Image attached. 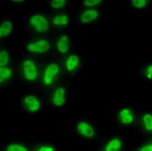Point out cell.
I'll return each instance as SVG.
<instances>
[{"mask_svg":"<svg viewBox=\"0 0 152 151\" xmlns=\"http://www.w3.org/2000/svg\"><path fill=\"white\" fill-rule=\"evenodd\" d=\"M29 23L39 33H44L48 30V21L42 15L36 14L32 16L29 19Z\"/></svg>","mask_w":152,"mask_h":151,"instance_id":"obj_1","label":"cell"},{"mask_svg":"<svg viewBox=\"0 0 152 151\" xmlns=\"http://www.w3.org/2000/svg\"><path fill=\"white\" fill-rule=\"evenodd\" d=\"M23 70L25 78L28 81H34L37 77V69L34 62L31 60H26L23 63Z\"/></svg>","mask_w":152,"mask_h":151,"instance_id":"obj_2","label":"cell"},{"mask_svg":"<svg viewBox=\"0 0 152 151\" xmlns=\"http://www.w3.org/2000/svg\"><path fill=\"white\" fill-rule=\"evenodd\" d=\"M59 72L58 65L52 63L47 66L44 73L43 82L45 85H51Z\"/></svg>","mask_w":152,"mask_h":151,"instance_id":"obj_3","label":"cell"},{"mask_svg":"<svg viewBox=\"0 0 152 151\" xmlns=\"http://www.w3.org/2000/svg\"><path fill=\"white\" fill-rule=\"evenodd\" d=\"M49 42L45 39H41L36 42L31 43L27 45V49L29 52L35 53H45L49 50Z\"/></svg>","mask_w":152,"mask_h":151,"instance_id":"obj_4","label":"cell"},{"mask_svg":"<svg viewBox=\"0 0 152 151\" xmlns=\"http://www.w3.org/2000/svg\"><path fill=\"white\" fill-rule=\"evenodd\" d=\"M99 13L96 10L88 9L84 11L80 16V20L84 24L90 23L99 18Z\"/></svg>","mask_w":152,"mask_h":151,"instance_id":"obj_5","label":"cell"},{"mask_svg":"<svg viewBox=\"0 0 152 151\" xmlns=\"http://www.w3.org/2000/svg\"><path fill=\"white\" fill-rule=\"evenodd\" d=\"M65 89L62 87L58 88L54 92L53 98V102L55 105L62 106L65 102Z\"/></svg>","mask_w":152,"mask_h":151,"instance_id":"obj_6","label":"cell"},{"mask_svg":"<svg viewBox=\"0 0 152 151\" xmlns=\"http://www.w3.org/2000/svg\"><path fill=\"white\" fill-rule=\"evenodd\" d=\"M24 102L28 110L32 112L37 111L40 108V102L39 100L34 96H27L24 98Z\"/></svg>","mask_w":152,"mask_h":151,"instance_id":"obj_7","label":"cell"},{"mask_svg":"<svg viewBox=\"0 0 152 151\" xmlns=\"http://www.w3.org/2000/svg\"><path fill=\"white\" fill-rule=\"evenodd\" d=\"M79 59L77 55H72L67 57L66 61V67L67 71L72 72L78 67Z\"/></svg>","mask_w":152,"mask_h":151,"instance_id":"obj_8","label":"cell"},{"mask_svg":"<svg viewBox=\"0 0 152 151\" xmlns=\"http://www.w3.org/2000/svg\"><path fill=\"white\" fill-rule=\"evenodd\" d=\"M80 133L86 137H91L94 136V129L86 122H81L78 126Z\"/></svg>","mask_w":152,"mask_h":151,"instance_id":"obj_9","label":"cell"},{"mask_svg":"<svg viewBox=\"0 0 152 151\" xmlns=\"http://www.w3.org/2000/svg\"><path fill=\"white\" fill-rule=\"evenodd\" d=\"M69 38L66 35L61 36L57 42V48L59 52L62 54L66 53L69 49Z\"/></svg>","mask_w":152,"mask_h":151,"instance_id":"obj_10","label":"cell"},{"mask_svg":"<svg viewBox=\"0 0 152 151\" xmlns=\"http://www.w3.org/2000/svg\"><path fill=\"white\" fill-rule=\"evenodd\" d=\"M119 116L121 122L125 124L132 123L134 120V117L132 111L126 108L121 110L119 113Z\"/></svg>","mask_w":152,"mask_h":151,"instance_id":"obj_11","label":"cell"},{"mask_svg":"<svg viewBox=\"0 0 152 151\" xmlns=\"http://www.w3.org/2000/svg\"><path fill=\"white\" fill-rule=\"evenodd\" d=\"M122 142L117 138H113L105 146V151H118L121 148Z\"/></svg>","mask_w":152,"mask_h":151,"instance_id":"obj_12","label":"cell"},{"mask_svg":"<svg viewBox=\"0 0 152 151\" xmlns=\"http://www.w3.org/2000/svg\"><path fill=\"white\" fill-rule=\"evenodd\" d=\"M12 24L10 21H6L0 26V38L8 36L12 31Z\"/></svg>","mask_w":152,"mask_h":151,"instance_id":"obj_13","label":"cell"},{"mask_svg":"<svg viewBox=\"0 0 152 151\" xmlns=\"http://www.w3.org/2000/svg\"><path fill=\"white\" fill-rule=\"evenodd\" d=\"M52 22L56 26H66L69 24V18L66 14H59L54 17Z\"/></svg>","mask_w":152,"mask_h":151,"instance_id":"obj_14","label":"cell"},{"mask_svg":"<svg viewBox=\"0 0 152 151\" xmlns=\"http://www.w3.org/2000/svg\"><path fill=\"white\" fill-rule=\"evenodd\" d=\"M142 124L145 130L152 131V115L151 113H145L142 116Z\"/></svg>","mask_w":152,"mask_h":151,"instance_id":"obj_15","label":"cell"},{"mask_svg":"<svg viewBox=\"0 0 152 151\" xmlns=\"http://www.w3.org/2000/svg\"><path fill=\"white\" fill-rule=\"evenodd\" d=\"M12 73V70L9 68L0 67V83L10 78Z\"/></svg>","mask_w":152,"mask_h":151,"instance_id":"obj_16","label":"cell"},{"mask_svg":"<svg viewBox=\"0 0 152 151\" xmlns=\"http://www.w3.org/2000/svg\"><path fill=\"white\" fill-rule=\"evenodd\" d=\"M9 56L8 52L6 50L0 52V66H5L9 62Z\"/></svg>","mask_w":152,"mask_h":151,"instance_id":"obj_17","label":"cell"},{"mask_svg":"<svg viewBox=\"0 0 152 151\" xmlns=\"http://www.w3.org/2000/svg\"><path fill=\"white\" fill-rule=\"evenodd\" d=\"M66 2L65 0H53L51 2V5L52 8L54 9H60L66 6Z\"/></svg>","mask_w":152,"mask_h":151,"instance_id":"obj_18","label":"cell"},{"mask_svg":"<svg viewBox=\"0 0 152 151\" xmlns=\"http://www.w3.org/2000/svg\"><path fill=\"white\" fill-rule=\"evenodd\" d=\"M147 1L146 0H133L132 1V5L137 8H143L147 5Z\"/></svg>","mask_w":152,"mask_h":151,"instance_id":"obj_19","label":"cell"},{"mask_svg":"<svg viewBox=\"0 0 152 151\" xmlns=\"http://www.w3.org/2000/svg\"><path fill=\"white\" fill-rule=\"evenodd\" d=\"M7 151H28L26 148L19 144H13L8 147Z\"/></svg>","mask_w":152,"mask_h":151,"instance_id":"obj_20","label":"cell"},{"mask_svg":"<svg viewBox=\"0 0 152 151\" xmlns=\"http://www.w3.org/2000/svg\"><path fill=\"white\" fill-rule=\"evenodd\" d=\"M102 2L100 0H85L84 1V5L87 7H94L98 5Z\"/></svg>","mask_w":152,"mask_h":151,"instance_id":"obj_21","label":"cell"},{"mask_svg":"<svg viewBox=\"0 0 152 151\" xmlns=\"http://www.w3.org/2000/svg\"><path fill=\"white\" fill-rule=\"evenodd\" d=\"M137 151H152V142H148L138 149Z\"/></svg>","mask_w":152,"mask_h":151,"instance_id":"obj_22","label":"cell"},{"mask_svg":"<svg viewBox=\"0 0 152 151\" xmlns=\"http://www.w3.org/2000/svg\"><path fill=\"white\" fill-rule=\"evenodd\" d=\"M145 75L149 79L152 78V64L149 65L145 69Z\"/></svg>","mask_w":152,"mask_h":151,"instance_id":"obj_23","label":"cell"},{"mask_svg":"<svg viewBox=\"0 0 152 151\" xmlns=\"http://www.w3.org/2000/svg\"><path fill=\"white\" fill-rule=\"evenodd\" d=\"M38 151H54L53 149L51 147H47V146H44L42 147L38 150Z\"/></svg>","mask_w":152,"mask_h":151,"instance_id":"obj_24","label":"cell"},{"mask_svg":"<svg viewBox=\"0 0 152 151\" xmlns=\"http://www.w3.org/2000/svg\"><path fill=\"white\" fill-rule=\"evenodd\" d=\"M13 1L15 2V3H21V2H23V0H14Z\"/></svg>","mask_w":152,"mask_h":151,"instance_id":"obj_25","label":"cell"}]
</instances>
